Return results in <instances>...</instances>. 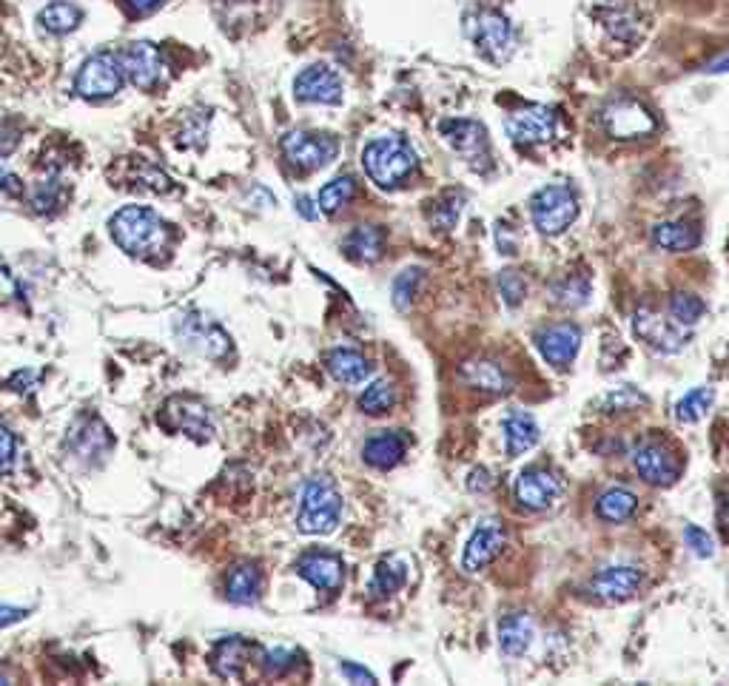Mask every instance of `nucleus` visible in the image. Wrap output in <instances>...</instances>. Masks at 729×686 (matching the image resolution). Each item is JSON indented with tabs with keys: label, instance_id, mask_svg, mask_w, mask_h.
<instances>
[{
	"label": "nucleus",
	"instance_id": "nucleus-27",
	"mask_svg": "<svg viewBox=\"0 0 729 686\" xmlns=\"http://www.w3.org/2000/svg\"><path fill=\"white\" fill-rule=\"evenodd\" d=\"M502 433H505L507 456H522V453H527L530 447H536V442H539V425L524 410H513L507 416Z\"/></svg>",
	"mask_w": 729,
	"mask_h": 686
},
{
	"label": "nucleus",
	"instance_id": "nucleus-28",
	"mask_svg": "<svg viewBox=\"0 0 729 686\" xmlns=\"http://www.w3.org/2000/svg\"><path fill=\"white\" fill-rule=\"evenodd\" d=\"M348 257L356 262H376L382 257L385 251V231L376 228V225H359L354 228L348 237H345V245Z\"/></svg>",
	"mask_w": 729,
	"mask_h": 686
},
{
	"label": "nucleus",
	"instance_id": "nucleus-17",
	"mask_svg": "<svg viewBox=\"0 0 729 686\" xmlns=\"http://www.w3.org/2000/svg\"><path fill=\"white\" fill-rule=\"evenodd\" d=\"M536 348L553 368H567L581 348V328L573 322L547 325L536 334Z\"/></svg>",
	"mask_w": 729,
	"mask_h": 686
},
{
	"label": "nucleus",
	"instance_id": "nucleus-45",
	"mask_svg": "<svg viewBox=\"0 0 729 686\" xmlns=\"http://www.w3.org/2000/svg\"><path fill=\"white\" fill-rule=\"evenodd\" d=\"M684 541H687V547H690L695 556L710 558L715 553V544H712L710 533H704L701 527H687L684 530Z\"/></svg>",
	"mask_w": 729,
	"mask_h": 686
},
{
	"label": "nucleus",
	"instance_id": "nucleus-7",
	"mask_svg": "<svg viewBox=\"0 0 729 686\" xmlns=\"http://www.w3.org/2000/svg\"><path fill=\"white\" fill-rule=\"evenodd\" d=\"M123 66H120V55L112 52H97L92 55L75 77V89L80 97L86 100H103V97H114L123 89Z\"/></svg>",
	"mask_w": 729,
	"mask_h": 686
},
{
	"label": "nucleus",
	"instance_id": "nucleus-40",
	"mask_svg": "<svg viewBox=\"0 0 729 686\" xmlns=\"http://www.w3.org/2000/svg\"><path fill=\"white\" fill-rule=\"evenodd\" d=\"M670 316H673L678 325H684V328H690L695 325L701 316H704V302L695 297V294H673L670 299Z\"/></svg>",
	"mask_w": 729,
	"mask_h": 686
},
{
	"label": "nucleus",
	"instance_id": "nucleus-3",
	"mask_svg": "<svg viewBox=\"0 0 729 686\" xmlns=\"http://www.w3.org/2000/svg\"><path fill=\"white\" fill-rule=\"evenodd\" d=\"M362 166L379 188H396L413 174L416 151L399 137H379L362 151Z\"/></svg>",
	"mask_w": 729,
	"mask_h": 686
},
{
	"label": "nucleus",
	"instance_id": "nucleus-20",
	"mask_svg": "<svg viewBox=\"0 0 729 686\" xmlns=\"http://www.w3.org/2000/svg\"><path fill=\"white\" fill-rule=\"evenodd\" d=\"M297 573L305 578L311 587L325 590V593H334L342 587V578H345V567L337 556L331 553H308L297 561Z\"/></svg>",
	"mask_w": 729,
	"mask_h": 686
},
{
	"label": "nucleus",
	"instance_id": "nucleus-10",
	"mask_svg": "<svg viewBox=\"0 0 729 686\" xmlns=\"http://www.w3.org/2000/svg\"><path fill=\"white\" fill-rule=\"evenodd\" d=\"M163 425L169 427L171 433H186L197 442H206L214 433L211 413L194 396H171L166 408H163Z\"/></svg>",
	"mask_w": 729,
	"mask_h": 686
},
{
	"label": "nucleus",
	"instance_id": "nucleus-19",
	"mask_svg": "<svg viewBox=\"0 0 729 686\" xmlns=\"http://www.w3.org/2000/svg\"><path fill=\"white\" fill-rule=\"evenodd\" d=\"M561 496V479L550 470H524L516 482V499L527 510H547Z\"/></svg>",
	"mask_w": 729,
	"mask_h": 686
},
{
	"label": "nucleus",
	"instance_id": "nucleus-6",
	"mask_svg": "<svg viewBox=\"0 0 729 686\" xmlns=\"http://www.w3.org/2000/svg\"><path fill=\"white\" fill-rule=\"evenodd\" d=\"M282 154L285 160L300 171H319L337 160L339 143L331 134H314V131H288L282 137Z\"/></svg>",
	"mask_w": 729,
	"mask_h": 686
},
{
	"label": "nucleus",
	"instance_id": "nucleus-18",
	"mask_svg": "<svg viewBox=\"0 0 729 686\" xmlns=\"http://www.w3.org/2000/svg\"><path fill=\"white\" fill-rule=\"evenodd\" d=\"M502 547H505V527L496 519L482 521L468 538V547L462 556L465 573H482L487 564L502 553Z\"/></svg>",
	"mask_w": 729,
	"mask_h": 686
},
{
	"label": "nucleus",
	"instance_id": "nucleus-41",
	"mask_svg": "<svg viewBox=\"0 0 729 686\" xmlns=\"http://www.w3.org/2000/svg\"><path fill=\"white\" fill-rule=\"evenodd\" d=\"M419 279H422V271L419 268H408L405 274H399V279L393 282V305L399 311H408L413 294L419 288Z\"/></svg>",
	"mask_w": 729,
	"mask_h": 686
},
{
	"label": "nucleus",
	"instance_id": "nucleus-25",
	"mask_svg": "<svg viewBox=\"0 0 729 686\" xmlns=\"http://www.w3.org/2000/svg\"><path fill=\"white\" fill-rule=\"evenodd\" d=\"M251 652H254V647L248 641H243V638H225L211 652V667H214V672L220 678H228V681L231 678H240L243 667L248 664V658H251Z\"/></svg>",
	"mask_w": 729,
	"mask_h": 686
},
{
	"label": "nucleus",
	"instance_id": "nucleus-21",
	"mask_svg": "<svg viewBox=\"0 0 729 686\" xmlns=\"http://www.w3.org/2000/svg\"><path fill=\"white\" fill-rule=\"evenodd\" d=\"M459 379L473 390H482L490 396H505L513 390V382L502 365L487 362V359H473V362H462L459 365Z\"/></svg>",
	"mask_w": 729,
	"mask_h": 686
},
{
	"label": "nucleus",
	"instance_id": "nucleus-15",
	"mask_svg": "<svg viewBox=\"0 0 729 686\" xmlns=\"http://www.w3.org/2000/svg\"><path fill=\"white\" fill-rule=\"evenodd\" d=\"M633 462H636L638 476L653 487H667L678 479V462H675L673 450L664 442H655V439L641 442L633 453Z\"/></svg>",
	"mask_w": 729,
	"mask_h": 686
},
{
	"label": "nucleus",
	"instance_id": "nucleus-14",
	"mask_svg": "<svg viewBox=\"0 0 729 686\" xmlns=\"http://www.w3.org/2000/svg\"><path fill=\"white\" fill-rule=\"evenodd\" d=\"M507 137L516 146H536L556 137V112L547 106H530L522 112L507 114L505 120Z\"/></svg>",
	"mask_w": 729,
	"mask_h": 686
},
{
	"label": "nucleus",
	"instance_id": "nucleus-9",
	"mask_svg": "<svg viewBox=\"0 0 729 686\" xmlns=\"http://www.w3.org/2000/svg\"><path fill=\"white\" fill-rule=\"evenodd\" d=\"M120 66H123V75L129 77L131 83L143 92H151L163 83L166 75V60L163 52L149 43V40H134L129 43L123 52H120Z\"/></svg>",
	"mask_w": 729,
	"mask_h": 686
},
{
	"label": "nucleus",
	"instance_id": "nucleus-33",
	"mask_svg": "<svg viewBox=\"0 0 729 686\" xmlns=\"http://www.w3.org/2000/svg\"><path fill=\"white\" fill-rule=\"evenodd\" d=\"M647 405H650V396L633 385H618L599 399L601 413H630V410L647 408Z\"/></svg>",
	"mask_w": 729,
	"mask_h": 686
},
{
	"label": "nucleus",
	"instance_id": "nucleus-52",
	"mask_svg": "<svg viewBox=\"0 0 729 686\" xmlns=\"http://www.w3.org/2000/svg\"><path fill=\"white\" fill-rule=\"evenodd\" d=\"M704 72H710V75H727L729 72V55L718 57V60H712L710 66L704 69Z\"/></svg>",
	"mask_w": 729,
	"mask_h": 686
},
{
	"label": "nucleus",
	"instance_id": "nucleus-5",
	"mask_svg": "<svg viewBox=\"0 0 729 686\" xmlns=\"http://www.w3.org/2000/svg\"><path fill=\"white\" fill-rule=\"evenodd\" d=\"M465 38L493 63H505L513 55V26L496 9H479L465 18Z\"/></svg>",
	"mask_w": 729,
	"mask_h": 686
},
{
	"label": "nucleus",
	"instance_id": "nucleus-43",
	"mask_svg": "<svg viewBox=\"0 0 729 686\" xmlns=\"http://www.w3.org/2000/svg\"><path fill=\"white\" fill-rule=\"evenodd\" d=\"M499 291H502V297H505V302L510 308L522 305L524 297H527L524 277L519 271H502V274H499Z\"/></svg>",
	"mask_w": 729,
	"mask_h": 686
},
{
	"label": "nucleus",
	"instance_id": "nucleus-46",
	"mask_svg": "<svg viewBox=\"0 0 729 686\" xmlns=\"http://www.w3.org/2000/svg\"><path fill=\"white\" fill-rule=\"evenodd\" d=\"M15 467V436L0 425V476Z\"/></svg>",
	"mask_w": 729,
	"mask_h": 686
},
{
	"label": "nucleus",
	"instance_id": "nucleus-23",
	"mask_svg": "<svg viewBox=\"0 0 729 686\" xmlns=\"http://www.w3.org/2000/svg\"><path fill=\"white\" fill-rule=\"evenodd\" d=\"M536 638V624L527 612H510L499 624V649L505 658H522Z\"/></svg>",
	"mask_w": 729,
	"mask_h": 686
},
{
	"label": "nucleus",
	"instance_id": "nucleus-11",
	"mask_svg": "<svg viewBox=\"0 0 729 686\" xmlns=\"http://www.w3.org/2000/svg\"><path fill=\"white\" fill-rule=\"evenodd\" d=\"M439 131L476 171H485L490 166V146H487V131L482 123H476V120H442Z\"/></svg>",
	"mask_w": 729,
	"mask_h": 686
},
{
	"label": "nucleus",
	"instance_id": "nucleus-13",
	"mask_svg": "<svg viewBox=\"0 0 729 686\" xmlns=\"http://www.w3.org/2000/svg\"><path fill=\"white\" fill-rule=\"evenodd\" d=\"M633 328H636L638 339H644L653 351L658 353H678L687 348V331H681L684 325H678L673 319H661L653 314L650 308H638L633 314Z\"/></svg>",
	"mask_w": 729,
	"mask_h": 686
},
{
	"label": "nucleus",
	"instance_id": "nucleus-26",
	"mask_svg": "<svg viewBox=\"0 0 729 686\" xmlns=\"http://www.w3.org/2000/svg\"><path fill=\"white\" fill-rule=\"evenodd\" d=\"M325 368H328V373L337 379L339 385H359L371 373L368 359L359 351H351V348H337V351L328 353L325 356Z\"/></svg>",
	"mask_w": 729,
	"mask_h": 686
},
{
	"label": "nucleus",
	"instance_id": "nucleus-49",
	"mask_svg": "<svg viewBox=\"0 0 729 686\" xmlns=\"http://www.w3.org/2000/svg\"><path fill=\"white\" fill-rule=\"evenodd\" d=\"M715 516H718V527H721V533L729 536V490L721 493V501H718V510H715Z\"/></svg>",
	"mask_w": 729,
	"mask_h": 686
},
{
	"label": "nucleus",
	"instance_id": "nucleus-30",
	"mask_svg": "<svg viewBox=\"0 0 729 686\" xmlns=\"http://www.w3.org/2000/svg\"><path fill=\"white\" fill-rule=\"evenodd\" d=\"M38 23L52 35H69L83 23V9L69 3V0H55L46 9H40Z\"/></svg>",
	"mask_w": 729,
	"mask_h": 686
},
{
	"label": "nucleus",
	"instance_id": "nucleus-4",
	"mask_svg": "<svg viewBox=\"0 0 729 686\" xmlns=\"http://www.w3.org/2000/svg\"><path fill=\"white\" fill-rule=\"evenodd\" d=\"M530 217H533V225L542 231L544 237L561 234L564 228H570L573 220L579 217V197H576L573 188L564 186V183L544 186L530 200Z\"/></svg>",
	"mask_w": 729,
	"mask_h": 686
},
{
	"label": "nucleus",
	"instance_id": "nucleus-2",
	"mask_svg": "<svg viewBox=\"0 0 729 686\" xmlns=\"http://www.w3.org/2000/svg\"><path fill=\"white\" fill-rule=\"evenodd\" d=\"M342 521V496L328 476H317L302 487L297 530L305 536H328Z\"/></svg>",
	"mask_w": 729,
	"mask_h": 686
},
{
	"label": "nucleus",
	"instance_id": "nucleus-38",
	"mask_svg": "<svg viewBox=\"0 0 729 686\" xmlns=\"http://www.w3.org/2000/svg\"><path fill=\"white\" fill-rule=\"evenodd\" d=\"M550 294H553V302H559V305L581 308V305H587V299H590V282L581 277L561 279V282H556V285L550 288Z\"/></svg>",
	"mask_w": 729,
	"mask_h": 686
},
{
	"label": "nucleus",
	"instance_id": "nucleus-34",
	"mask_svg": "<svg viewBox=\"0 0 729 686\" xmlns=\"http://www.w3.org/2000/svg\"><path fill=\"white\" fill-rule=\"evenodd\" d=\"M701 240L698 228L690 223H664L655 228V242L664 251H690Z\"/></svg>",
	"mask_w": 729,
	"mask_h": 686
},
{
	"label": "nucleus",
	"instance_id": "nucleus-31",
	"mask_svg": "<svg viewBox=\"0 0 729 686\" xmlns=\"http://www.w3.org/2000/svg\"><path fill=\"white\" fill-rule=\"evenodd\" d=\"M405 578H408V567L399 556H385L376 564L374 581H371V595L374 598H391L402 587H405Z\"/></svg>",
	"mask_w": 729,
	"mask_h": 686
},
{
	"label": "nucleus",
	"instance_id": "nucleus-32",
	"mask_svg": "<svg viewBox=\"0 0 729 686\" xmlns=\"http://www.w3.org/2000/svg\"><path fill=\"white\" fill-rule=\"evenodd\" d=\"M636 507H638L636 493H630V490H624V487H613V490H607V493L599 499L596 513H599V519L610 521V524H621V521H627L633 513H636Z\"/></svg>",
	"mask_w": 729,
	"mask_h": 686
},
{
	"label": "nucleus",
	"instance_id": "nucleus-44",
	"mask_svg": "<svg viewBox=\"0 0 729 686\" xmlns=\"http://www.w3.org/2000/svg\"><path fill=\"white\" fill-rule=\"evenodd\" d=\"M607 29H610V35L618 40H636V20L633 15H627V12H610L607 18Z\"/></svg>",
	"mask_w": 729,
	"mask_h": 686
},
{
	"label": "nucleus",
	"instance_id": "nucleus-42",
	"mask_svg": "<svg viewBox=\"0 0 729 686\" xmlns=\"http://www.w3.org/2000/svg\"><path fill=\"white\" fill-rule=\"evenodd\" d=\"M294 667H297V652H294V649L277 647L262 652V669H265L268 675H274V678H280L285 672H291Z\"/></svg>",
	"mask_w": 729,
	"mask_h": 686
},
{
	"label": "nucleus",
	"instance_id": "nucleus-35",
	"mask_svg": "<svg viewBox=\"0 0 729 686\" xmlns=\"http://www.w3.org/2000/svg\"><path fill=\"white\" fill-rule=\"evenodd\" d=\"M712 402H715V390L695 388L690 390L687 396H681V402L675 405V416H678V422H684V425H695V422H701V419L707 416V410L712 408Z\"/></svg>",
	"mask_w": 729,
	"mask_h": 686
},
{
	"label": "nucleus",
	"instance_id": "nucleus-22",
	"mask_svg": "<svg viewBox=\"0 0 729 686\" xmlns=\"http://www.w3.org/2000/svg\"><path fill=\"white\" fill-rule=\"evenodd\" d=\"M644 575L636 567H607L593 578V593L601 601H627L638 593Z\"/></svg>",
	"mask_w": 729,
	"mask_h": 686
},
{
	"label": "nucleus",
	"instance_id": "nucleus-51",
	"mask_svg": "<svg viewBox=\"0 0 729 686\" xmlns=\"http://www.w3.org/2000/svg\"><path fill=\"white\" fill-rule=\"evenodd\" d=\"M297 211L305 220H317V208L311 203V197H297Z\"/></svg>",
	"mask_w": 729,
	"mask_h": 686
},
{
	"label": "nucleus",
	"instance_id": "nucleus-50",
	"mask_svg": "<svg viewBox=\"0 0 729 686\" xmlns=\"http://www.w3.org/2000/svg\"><path fill=\"white\" fill-rule=\"evenodd\" d=\"M126 3H129L137 15H149V12H154V9H160L166 0H126Z\"/></svg>",
	"mask_w": 729,
	"mask_h": 686
},
{
	"label": "nucleus",
	"instance_id": "nucleus-53",
	"mask_svg": "<svg viewBox=\"0 0 729 686\" xmlns=\"http://www.w3.org/2000/svg\"><path fill=\"white\" fill-rule=\"evenodd\" d=\"M0 684H9V678H6L3 672H0Z\"/></svg>",
	"mask_w": 729,
	"mask_h": 686
},
{
	"label": "nucleus",
	"instance_id": "nucleus-47",
	"mask_svg": "<svg viewBox=\"0 0 729 686\" xmlns=\"http://www.w3.org/2000/svg\"><path fill=\"white\" fill-rule=\"evenodd\" d=\"M339 669H342V675H345L348 681H354V684H368V686L376 684L374 672H371V669L359 667V664H348V661H345V664H342Z\"/></svg>",
	"mask_w": 729,
	"mask_h": 686
},
{
	"label": "nucleus",
	"instance_id": "nucleus-36",
	"mask_svg": "<svg viewBox=\"0 0 729 686\" xmlns=\"http://www.w3.org/2000/svg\"><path fill=\"white\" fill-rule=\"evenodd\" d=\"M356 194V180L354 177H337L331 180L328 186L319 191V208L325 214H339L345 205L354 200Z\"/></svg>",
	"mask_w": 729,
	"mask_h": 686
},
{
	"label": "nucleus",
	"instance_id": "nucleus-1",
	"mask_svg": "<svg viewBox=\"0 0 729 686\" xmlns=\"http://www.w3.org/2000/svg\"><path fill=\"white\" fill-rule=\"evenodd\" d=\"M109 228H112L114 242L129 257H151L169 240V228L160 220V214H154L151 208H143V205L120 208L112 217Z\"/></svg>",
	"mask_w": 729,
	"mask_h": 686
},
{
	"label": "nucleus",
	"instance_id": "nucleus-48",
	"mask_svg": "<svg viewBox=\"0 0 729 686\" xmlns=\"http://www.w3.org/2000/svg\"><path fill=\"white\" fill-rule=\"evenodd\" d=\"M29 612L20 610V607H9V604H0V627H9V624H18L23 621Z\"/></svg>",
	"mask_w": 729,
	"mask_h": 686
},
{
	"label": "nucleus",
	"instance_id": "nucleus-16",
	"mask_svg": "<svg viewBox=\"0 0 729 686\" xmlns=\"http://www.w3.org/2000/svg\"><path fill=\"white\" fill-rule=\"evenodd\" d=\"M294 94L302 103H322V106H337L342 100V80L334 69L328 66H308L302 69L294 80Z\"/></svg>",
	"mask_w": 729,
	"mask_h": 686
},
{
	"label": "nucleus",
	"instance_id": "nucleus-8",
	"mask_svg": "<svg viewBox=\"0 0 729 686\" xmlns=\"http://www.w3.org/2000/svg\"><path fill=\"white\" fill-rule=\"evenodd\" d=\"M601 123L616 140H641L655 131L653 112L633 97H621L616 103H610L601 114Z\"/></svg>",
	"mask_w": 729,
	"mask_h": 686
},
{
	"label": "nucleus",
	"instance_id": "nucleus-24",
	"mask_svg": "<svg viewBox=\"0 0 729 686\" xmlns=\"http://www.w3.org/2000/svg\"><path fill=\"white\" fill-rule=\"evenodd\" d=\"M405 450H408L405 436H399L396 430H382V433L368 436V442L362 447V459L376 470H391L393 464L402 462Z\"/></svg>",
	"mask_w": 729,
	"mask_h": 686
},
{
	"label": "nucleus",
	"instance_id": "nucleus-29",
	"mask_svg": "<svg viewBox=\"0 0 729 686\" xmlns=\"http://www.w3.org/2000/svg\"><path fill=\"white\" fill-rule=\"evenodd\" d=\"M225 593L234 604H257V598L262 593V575L254 564H237L231 573H228V581H225Z\"/></svg>",
	"mask_w": 729,
	"mask_h": 686
},
{
	"label": "nucleus",
	"instance_id": "nucleus-12",
	"mask_svg": "<svg viewBox=\"0 0 729 686\" xmlns=\"http://www.w3.org/2000/svg\"><path fill=\"white\" fill-rule=\"evenodd\" d=\"M177 336L188 348L203 353L208 359H223L231 351V336L225 334L217 322H211L200 314H186L177 319Z\"/></svg>",
	"mask_w": 729,
	"mask_h": 686
},
{
	"label": "nucleus",
	"instance_id": "nucleus-39",
	"mask_svg": "<svg viewBox=\"0 0 729 686\" xmlns=\"http://www.w3.org/2000/svg\"><path fill=\"white\" fill-rule=\"evenodd\" d=\"M462 203H465V194L453 191L448 197H442L439 203L430 208V225L436 231H450L456 220H459V211H462Z\"/></svg>",
	"mask_w": 729,
	"mask_h": 686
},
{
	"label": "nucleus",
	"instance_id": "nucleus-37",
	"mask_svg": "<svg viewBox=\"0 0 729 686\" xmlns=\"http://www.w3.org/2000/svg\"><path fill=\"white\" fill-rule=\"evenodd\" d=\"M396 405V390L391 382H374L371 388H365V393L359 396V410L368 413V416H382Z\"/></svg>",
	"mask_w": 729,
	"mask_h": 686
}]
</instances>
